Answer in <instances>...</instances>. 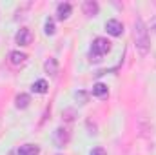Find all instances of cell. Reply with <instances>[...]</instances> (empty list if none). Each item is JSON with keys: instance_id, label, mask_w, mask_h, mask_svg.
<instances>
[{"instance_id": "obj_1", "label": "cell", "mask_w": 156, "mask_h": 155, "mask_svg": "<svg viewBox=\"0 0 156 155\" xmlns=\"http://www.w3.org/2000/svg\"><path fill=\"white\" fill-rule=\"evenodd\" d=\"M133 35H134V46H136L138 53L140 55H147V51H149V33H147V28H145L142 18H136Z\"/></svg>"}, {"instance_id": "obj_2", "label": "cell", "mask_w": 156, "mask_h": 155, "mask_svg": "<svg viewBox=\"0 0 156 155\" xmlns=\"http://www.w3.org/2000/svg\"><path fill=\"white\" fill-rule=\"evenodd\" d=\"M109 49H111V42L107 39L98 37V39L93 40V46H91V59H93V60H100V57L105 55V53H109Z\"/></svg>"}, {"instance_id": "obj_3", "label": "cell", "mask_w": 156, "mask_h": 155, "mask_svg": "<svg viewBox=\"0 0 156 155\" xmlns=\"http://www.w3.org/2000/svg\"><path fill=\"white\" fill-rule=\"evenodd\" d=\"M105 29H107V33H109V35H113V37H120V35L123 33V26H122V22H120V20H116V18L107 20Z\"/></svg>"}, {"instance_id": "obj_4", "label": "cell", "mask_w": 156, "mask_h": 155, "mask_svg": "<svg viewBox=\"0 0 156 155\" xmlns=\"http://www.w3.org/2000/svg\"><path fill=\"white\" fill-rule=\"evenodd\" d=\"M31 39H33V35H31V31L27 29V28H22L18 33H16V44H20V46H27V44H31Z\"/></svg>"}, {"instance_id": "obj_5", "label": "cell", "mask_w": 156, "mask_h": 155, "mask_svg": "<svg viewBox=\"0 0 156 155\" xmlns=\"http://www.w3.org/2000/svg\"><path fill=\"white\" fill-rule=\"evenodd\" d=\"M26 60H27V55H26V53L13 51V53L9 55V62H11L13 66H24V64H26Z\"/></svg>"}, {"instance_id": "obj_6", "label": "cell", "mask_w": 156, "mask_h": 155, "mask_svg": "<svg viewBox=\"0 0 156 155\" xmlns=\"http://www.w3.org/2000/svg\"><path fill=\"white\" fill-rule=\"evenodd\" d=\"M18 155H38L40 153V148L38 146H35V144H24V146H20L18 148Z\"/></svg>"}, {"instance_id": "obj_7", "label": "cell", "mask_w": 156, "mask_h": 155, "mask_svg": "<svg viewBox=\"0 0 156 155\" xmlns=\"http://www.w3.org/2000/svg\"><path fill=\"white\" fill-rule=\"evenodd\" d=\"M83 13H85L87 17H94V15L98 13V4H96V2H93V0L83 2Z\"/></svg>"}, {"instance_id": "obj_8", "label": "cell", "mask_w": 156, "mask_h": 155, "mask_svg": "<svg viewBox=\"0 0 156 155\" xmlns=\"http://www.w3.org/2000/svg\"><path fill=\"white\" fill-rule=\"evenodd\" d=\"M29 102H31V99H29V95H26V93L16 95V99H15V104H16V108H18V110L27 108V106H29Z\"/></svg>"}, {"instance_id": "obj_9", "label": "cell", "mask_w": 156, "mask_h": 155, "mask_svg": "<svg viewBox=\"0 0 156 155\" xmlns=\"http://www.w3.org/2000/svg\"><path fill=\"white\" fill-rule=\"evenodd\" d=\"M55 141H56V144H58V146H64V144L69 141L67 131H66V130H62V128H58V130L55 131Z\"/></svg>"}, {"instance_id": "obj_10", "label": "cell", "mask_w": 156, "mask_h": 155, "mask_svg": "<svg viewBox=\"0 0 156 155\" xmlns=\"http://www.w3.org/2000/svg\"><path fill=\"white\" fill-rule=\"evenodd\" d=\"M107 93H109V89H107V86L105 84H102V82H98V84H94L93 86V95L94 97H107Z\"/></svg>"}, {"instance_id": "obj_11", "label": "cell", "mask_w": 156, "mask_h": 155, "mask_svg": "<svg viewBox=\"0 0 156 155\" xmlns=\"http://www.w3.org/2000/svg\"><path fill=\"white\" fill-rule=\"evenodd\" d=\"M56 15H58L60 20H66V18L71 15V6H69V4H60L58 9H56Z\"/></svg>"}, {"instance_id": "obj_12", "label": "cell", "mask_w": 156, "mask_h": 155, "mask_svg": "<svg viewBox=\"0 0 156 155\" xmlns=\"http://www.w3.org/2000/svg\"><path fill=\"white\" fill-rule=\"evenodd\" d=\"M44 68H45V71H47L49 75H56V71H58V62H56V59H47L45 64H44Z\"/></svg>"}, {"instance_id": "obj_13", "label": "cell", "mask_w": 156, "mask_h": 155, "mask_svg": "<svg viewBox=\"0 0 156 155\" xmlns=\"http://www.w3.org/2000/svg\"><path fill=\"white\" fill-rule=\"evenodd\" d=\"M31 89H33L35 93L44 95V93H47V82H45V80H37V82L31 86Z\"/></svg>"}, {"instance_id": "obj_14", "label": "cell", "mask_w": 156, "mask_h": 155, "mask_svg": "<svg viewBox=\"0 0 156 155\" xmlns=\"http://www.w3.org/2000/svg\"><path fill=\"white\" fill-rule=\"evenodd\" d=\"M45 35H55V22H53V18L45 20Z\"/></svg>"}, {"instance_id": "obj_15", "label": "cell", "mask_w": 156, "mask_h": 155, "mask_svg": "<svg viewBox=\"0 0 156 155\" xmlns=\"http://www.w3.org/2000/svg\"><path fill=\"white\" fill-rule=\"evenodd\" d=\"M91 155H105V150H104V148H100V146H98V148H94V150H93V152H91Z\"/></svg>"}]
</instances>
